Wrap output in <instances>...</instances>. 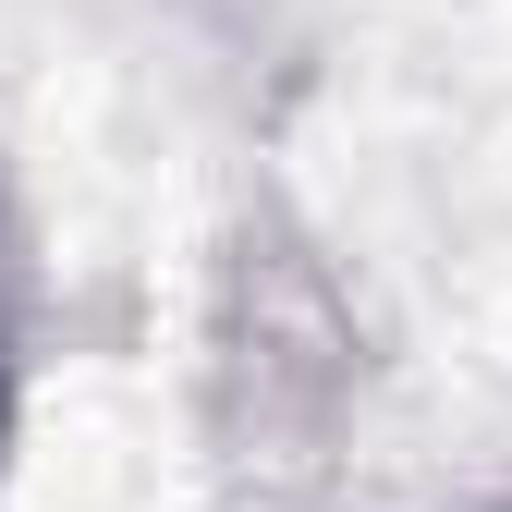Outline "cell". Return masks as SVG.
Returning <instances> with one entry per match:
<instances>
[{"mask_svg": "<svg viewBox=\"0 0 512 512\" xmlns=\"http://www.w3.org/2000/svg\"><path fill=\"white\" fill-rule=\"evenodd\" d=\"M13 366H25V232L0 196V439H13Z\"/></svg>", "mask_w": 512, "mask_h": 512, "instance_id": "1", "label": "cell"}]
</instances>
